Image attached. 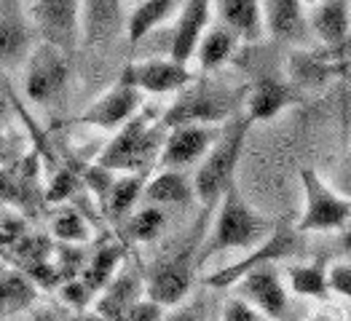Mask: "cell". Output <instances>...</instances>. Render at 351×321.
Returning <instances> with one entry per match:
<instances>
[{"label":"cell","instance_id":"7402d4cb","mask_svg":"<svg viewBox=\"0 0 351 321\" xmlns=\"http://www.w3.org/2000/svg\"><path fill=\"white\" fill-rule=\"evenodd\" d=\"M263 27L276 38H298L303 32L300 0H261Z\"/></svg>","mask_w":351,"mask_h":321},{"label":"cell","instance_id":"ac0fdd59","mask_svg":"<svg viewBox=\"0 0 351 321\" xmlns=\"http://www.w3.org/2000/svg\"><path fill=\"white\" fill-rule=\"evenodd\" d=\"M140 292H143L140 276L137 273H121L105 287V294L97 300L94 311L102 321H116L123 311H129L140 300Z\"/></svg>","mask_w":351,"mask_h":321},{"label":"cell","instance_id":"83f0119b","mask_svg":"<svg viewBox=\"0 0 351 321\" xmlns=\"http://www.w3.org/2000/svg\"><path fill=\"white\" fill-rule=\"evenodd\" d=\"M35 287L19 273H0V313H16L32 305Z\"/></svg>","mask_w":351,"mask_h":321},{"label":"cell","instance_id":"cb8c5ba5","mask_svg":"<svg viewBox=\"0 0 351 321\" xmlns=\"http://www.w3.org/2000/svg\"><path fill=\"white\" fill-rule=\"evenodd\" d=\"M143 190H145V177H143V172L123 175V177H118V179H113L110 193H108V198H105L108 214H110L113 220H123V217L132 211V206L137 204V198L143 196Z\"/></svg>","mask_w":351,"mask_h":321},{"label":"cell","instance_id":"ab89813d","mask_svg":"<svg viewBox=\"0 0 351 321\" xmlns=\"http://www.w3.org/2000/svg\"><path fill=\"white\" fill-rule=\"evenodd\" d=\"M8 116V99L0 94V118H5Z\"/></svg>","mask_w":351,"mask_h":321},{"label":"cell","instance_id":"7c38bea8","mask_svg":"<svg viewBox=\"0 0 351 321\" xmlns=\"http://www.w3.org/2000/svg\"><path fill=\"white\" fill-rule=\"evenodd\" d=\"M215 140V131L209 126H175L167 134V142L161 147V164L167 169H180L204 155Z\"/></svg>","mask_w":351,"mask_h":321},{"label":"cell","instance_id":"3957f363","mask_svg":"<svg viewBox=\"0 0 351 321\" xmlns=\"http://www.w3.org/2000/svg\"><path fill=\"white\" fill-rule=\"evenodd\" d=\"M161 131H164V123L153 126L150 116H132L99 153L97 166L108 172H126V175L143 172L158 150Z\"/></svg>","mask_w":351,"mask_h":321},{"label":"cell","instance_id":"836d02e7","mask_svg":"<svg viewBox=\"0 0 351 321\" xmlns=\"http://www.w3.org/2000/svg\"><path fill=\"white\" fill-rule=\"evenodd\" d=\"M220 321H265L250 303H244L241 297H231L223 305V319Z\"/></svg>","mask_w":351,"mask_h":321},{"label":"cell","instance_id":"44dd1931","mask_svg":"<svg viewBox=\"0 0 351 321\" xmlns=\"http://www.w3.org/2000/svg\"><path fill=\"white\" fill-rule=\"evenodd\" d=\"M145 201H150V206L156 204H169V206H185L191 204L196 196H193V182L182 172L177 169H167L161 175H156L143 190Z\"/></svg>","mask_w":351,"mask_h":321},{"label":"cell","instance_id":"d6a6232c","mask_svg":"<svg viewBox=\"0 0 351 321\" xmlns=\"http://www.w3.org/2000/svg\"><path fill=\"white\" fill-rule=\"evenodd\" d=\"M164 316V308L150 303V300H137L129 311H123L116 321H161Z\"/></svg>","mask_w":351,"mask_h":321},{"label":"cell","instance_id":"7bdbcfd3","mask_svg":"<svg viewBox=\"0 0 351 321\" xmlns=\"http://www.w3.org/2000/svg\"><path fill=\"white\" fill-rule=\"evenodd\" d=\"M300 3H319V0H300Z\"/></svg>","mask_w":351,"mask_h":321},{"label":"cell","instance_id":"9a60e30c","mask_svg":"<svg viewBox=\"0 0 351 321\" xmlns=\"http://www.w3.org/2000/svg\"><path fill=\"white\" fill-rule=\"evenodd\" d=\"M88 46L108 43L121 27V0H78Z\"/></svg>","mask_w":351,"mask_h":321},{"label":"cell","instance_id":"2e32d148","mask_svg":"<svg viewBox=\"0 0 351 321\" xmlns=\"http://www.w3.org/2000/svg\"><path fill=\"white\" fill-rule=\"evenodd\" d=\"M27 27L19 11V0H0V67H11L25 57Z\"/></svg>","mask_w":351,"mask_h":321},{"label":"cell","instance_id":"ba28073f","mask_svg":"<svg viewBox=\"0 0 351 321\" xmlns=\"http://www.w3.org/2000/svg\"><path fill=\"white\" fill-rule=\"evenodd\" d=\"M196 246H188L182 249L180 255L158 263L150 276H147V300L161 305V308H169L182 303V297L191 290V279H193V268H196V257H193Z\"/></svg>","mask_w":351,"mask_h":321},{"label":"cell","instance_id":"d590c367","mask_svg":"<svg viewBox=\"0 0 351 321\" xmlns=\"http://www.w3.org/2000/svg\"><path fill=\"white\" fill-rule=\"evenodd\" d=\"M161 321H204V311H202V305H188L169 316H161Z\"/></svg>","mask_w":351,"mask_h":321},{"label":"cell","instance_id":"603a6c76","mask_svg":"<svg viewBox=\"0 0 351 321\" xmlns=\"http://www.w3.org/2000/svg\"><path fill=\"white\" fill-rule=\"evenodd\" d=\"M121 260H123V246H121V244H105V246H99V249L94 252L91 263L86 265V270H84V276H81V281L91 290V294L105 290V287L113 281L116 268Z\"/></svg>","mask_w":351,"mask_h":321},{"label":"cell","instance_id":"d6986e66","mask_svg":"<svg viewBox=\"0 0 351 321\" xmlns=\"http://www.w3.org/2000/svg\"><path fill=\"white\" fill-rule=\"evenodd\" d=\"M217 11L226 22V29H231L234 35L247 40H258L263 35L261 0H217Z\"/></svg>","mask_w":351,"mask_h":321},{"label":"cell","instance_id":"e575fe53","mask_svg":"<svg viewBox=\"0 0 351 321\" xmlns=\"http://www.w3.org/2000/svg\"><path fill=\"white\" fill-rule=\"evenodd\" d=\"M91 297H94V294H91V290H88L81 279H70V281H64V284H62V300H64L67 305L86 308Z\"/></svg>","mask_w":351,"mask_h":321},{"label":"cell","instance_id":"6da1fadb","mask_svg":"<svg viewBox=\"0 0 351 321\" xmlns=\"http://www.w3.org/2000/svg\"><path fill=\"white\" fill-rule=\"evenodd\" d=\"M274 228H276V222L263 217L258 209H252L244 201V196L236 190V185H231L220 198L215 228L196 257V268L204 265L209 257L228 252V249H255L274 233Z\"/></svg>","mask_w":351,"mask_h":321},{"label":"cell","instance_id":"f546056e","mask_svg":"<svg viewBox=\"0 0 351 321\" xmlns=\"http://www.w3.org/2000/svg\"><path fill=\"white\" fill-rule=\"evenodd\" d=\"M51 231L64 244H86L88 238H91L86 220L78 211H73V209L59 211L57 217H54V222H51Z\"/></svg>","mask_w":351,"mask_h":321},{"label":"cell","instance_id":"277c9868","mask_svg":"<svg viewBox=\"0 0 351 321\" xmlns=\"http://www.w3.org/2000/svg\"><path fill=\"white\" fill-rule=\"evenodd\" d=\"M303 185V214L295 225L298 233H327L341 231L351 222V201L332 190L314 169H300Z\"/></svg>","mask_w":351,"mask_h":321},{"label":"cell","instance_id":"1f68e13d","mask_svg":"<svg viewBox=\"0 0 351 321\" xmlns=\"http://www.w3.org/2000/svg\"><path fill=\"white\" fill-rule=\"evenodd\" d=\"M327 287L330 292L343 294L351 300V265L349 263H335L327 268Z\"/></svg>","mask_w":351,"mask_h":321},{"label":"cell","instance_id":"52a82bcc","mask_svg":"<svg viewBox=\"0 0 351 321\" xmlns=\"http://www.w3.org/2000/svg\"><path fill=\"white\" fill-rule=\"evenodd\" d=\"M35 27L43 43L70 54L78 40L81 27V3L78 0H38L35 3Z\"/></svg>","mask_w":351,"mask_h":321},{"label":"cell","instance_id":"f35d334b","mask_svg":"<svg viewBox=\"0 0 351 321\" xmlns=\"http://www.w3.org/2000/svg\"><path fill=\"white\" fill-rule=\"evenodd\" d=\"M11 155H14V145L5 140V134L0 131V166H5L8 161H11Z\"/></svg>","mask_w":351,"mask_h":321},{"label":"cell","instance_id":"74e56055","mask_svg":"<svg viewBox=\"0 0 351 321\" xmlns=\"http://www.w3.org/2000/svg\"><path fill=\"white\" fill-rule=\"evenodd\" d=\"M308 321H343V316H341L338 308H322V311H317Z\"/></svg>","mask_w":351,"mask_h":321},{"label":"cell","instance_id":"9c48e42d","mask_svg":"<svg viewBox=\"0 0 351 321\" xmlns=\"http://www.w3.org/2000/svg\"><path fill=\"white\" fill-rule=\"evenodd\" d=\"M67 75H70L67 54H62L59 49L49 46V43H40L27 59L25 91L32 102H49L64 88Z\"/></svg>","mask_w":351,"mask_h":321},{"label":"cell","instance_id":"f1b7e54d","mask_svg":"<svg viewBox=\"0 0 351 321\" xmlns=\"http://www.w3.org/2000/svg\"><path fill=\"white\" fill-rule=\"evenodd\" d=\"M164 225H167L164 211H161L158 206H145V209H140V211L129 220L126 231H129V235H132L134 241H153V238H158V233L164 231Z\"/></svg>","mask_w":351,"mask_h":321},{"label":"cell","instance_id":"8992f818","mask_svg":"<svg viewBox=\"0 0 351 321\" xmlns=\"http://www.w3.org/2000/svg\"><path fill=\"white\" fill-rule=\"evenodd\" d=\"M236 284H239V297L250 303L265 321L287 319V290L274 265H263L244 273Z\"/></svg>","mask_w":351,"mask_h":321},{"label":"cell","instance_id":"60d3db41","mask_svg":"<svg viewBox=\"0 0 351 321\" xmlns=\"http://www.w3.org/2000/svg\"><path fill=\"white\" fill-rule=\"evenodd\" d=\"M343 46H346V51L351 54V29H349V38H346V43H343Z\"/></svg>","mask_w":351,"mask_h":321},{"label":"cell","instance_id":"ffe728a7","mask_svg":"<svg viewBox=\"0 0 351 321\" xmlns=\"http://www.w3.org/2000/svg\"><path fill=\"white\" fill-rule=\"evenodd\" d=\"M293 99L295 94L287 84H282L276 78H263L250 91V102H247L250 120H268L276 113H282Z\"/></svg>","mask_w":351,"mask_h":321},{"label":"cell","instance_id":"5bb4252c","mask_svg":"<svg viewBox=\"0 0 351 321\" xmlns=\"http://www.w3.org/2000/svg\"><path fill=\"white\" fill-rule=\"evenodd\" d=\"M226 116V105L212 91H191L177 99V105L164 116V129L175 126H206L209 120Z\"/></svg>","mask_w":351,"mask_h":321},{"label":"cell","instance_id":"7a4b0ae2","mask_svg":"<svg viewBox=\"0 0 351 321\" xmlns=\"http://www.w3.org/2000/svg\"><path fill=\"white\" fill-rule=\"evenodd\" d=\"M250 129V118H236L234 123L220 134V140L206 153L204 164L199 166L193 179V196L209 209L215 201L223 198V193L234 185L239 155L244 147V137Z\"/></svg>","mask_w":351,"mask_h":321},{"label":"cell","instance_id":"4fadbf2b","mask_svg":"<svg viewBox=\"0 0 351 321\" xmlns=\"http://www.w3.org/2000/svg\"><path fill=\"white\" fill-rule=\"evenodd\" d=\"M212 16V0H188L180 11L175 35H172V59L180 64H188V59L196 54L199 40L206 32Z\"/></svg>","mask_w":351,"mask_h":321},{"label":"cell","instance_id":"5b68a950","mask_svg":"<svg viewBox=\"0 0 351 321\" xmlns=\"http://www.w3.org/2000/svg\"><path fill=\"white\" fill-rule=\"evenodd\" d=\"M295 252H298V235H295V231L285 228V225H276L274 233L268 235L263 244H258L247 257H241V260L234 263L231 268H220V270L209 273V276H206V284L215 287V290L234 287L244 273H250V270H255V268H263V265L279 263V260L290 257Z\"/></svg>","mask_w":351,"mask_h":321},{"label":"cell","instance_id":"4316f807","mask_svg":"<svg viewBox=\"0 0 351 321\" xmlns=\"http://www.w3.org/2000/svg\"><path fill=\"white\" fill-rule=\"evenodd\" d=\"M290 287L295 294L300 297H314V300H324L330 287H327V268H322L319 263L314 265H293L287 270Z\"/></svg>","mask_w":351,"mask_h":321},{"label":"cell","instance_id":"b9f144b4","mask_svg":"<svg viewBox=\"0 0 351 321\" xmlns=\"http://www.w3.org/2000/svg\"><path fill=\"white\" fill-rule=\"evenodd\" d=\"M40 321H57V319H51V316H43Z\"/></svg>","mask_w":351,"mask_h":321},{"label":"cell","instance_id":"ee69618b","mask_svg":"<svg viewBox=\"0 0 351 321\" xmlns=\"http://www.w3.org/2000/svg\"><path fill=\"white\" fill-rule=\"evenodd\" d=\"M349 244H351V238H349Z\"/></svg>","mask_w":351,"mask_h":321},{"label":"cell","instance_id":"8fae6325","mask_svg":"<svg viewBox=\"0 0 351 321\" xmlns=\"http://www.w3.org/2000/svg\"><path fill=\"white\" fill-rule=\"evenodd\" d=\"M123 81H129L137 91L147 94H169L188 86L191 73L185 64H180L175 59H145V62H134L126 67Z\"/></svg>","mask_w":351,"mask_h":321},{"label":"cell","instance_id":"4dcf8cb0","mask_svg":"<svg viewBox=\"0 0 351 321\" xmlns=\"http://www.w3.org/2000/svg\"><path fill=\"white\" fill-rule=\"evenodd\" d=\"M78 190V177L73 169H57L51 182H49V190H46V201L49 204H57V201H67L73 193Z\"/></svg>","mask_w":351,"mask_h":321},{"label":"cell","instance_id":"484cf974","mask_svg":"<svg viewBox=\"0 0 351 321\" xmlns=\"http://www.w3.org/2000/svg\"><path fill=\"white\" fill-rule=\"evenodd\" d=\"M177 8V0H143L129 19V40L140 43L156 25H161Z\"/></svg>","mask_w":351,"mask_h":321},{"label":"cell","instance_id":"e0dca14e","mask_svg":"<svg viewBox=\"0 0 351 321\" xmlns=\"http://www.w3.org/2000/svg\"><path fill=\"white\" fill-rule=\"evenodd\" d=\"M311 27L330 46H343L351 29L349 0H319L311 11Z\"/></svg>","mask_w":351,"mask_h":321},{"label":"cell","instance_id":"d4e9b609","mask_svg":"<svg viewBox=\"0 0 351 321\" xmlns=\"http://www.w3.org/2000/svg\"><path fill=\"white\" fill-rule=\"evenodd\" d=\"M234 49H236V35L231 29L212 27L209 32H204L202 40H199V49H196L199 64H202L204 70H215V67H220L223 62H228V57L234 54Z\"/></svg>","mask_w":351,"mask_h":321},{"label":"cell","instance_id":"8d00e7d4","mask_svg":"<svg viewBox=\"0 0 351 321\" xmlns=\"http://www.w3.org/2000/svg\"><path fill=\"white\" fill-rule=\"evenodd\" d=\"M295 73L306 75V81H319V75H324V67L311 57H303V64H295Z\"/></svg>","mask_w":351,"mask_h":321},{"label":"cell","instance_id":"30bf717a","mask_svg":"<svg viewBox=\"0 0 351 321\" xmlns=\"http://www.w3.org/2000/svg\"><path fill=\"white\" fill-rule=\"evenodd\" d=\"M140 91L132 86L129 81H118L110 91H105L94 105H88L86 110L81 113L78 123H86V126H97V129H121L129 118L137 113L140 107Z\"/></svg>","mask_w":351,"mask_h":321}]
</instances>
